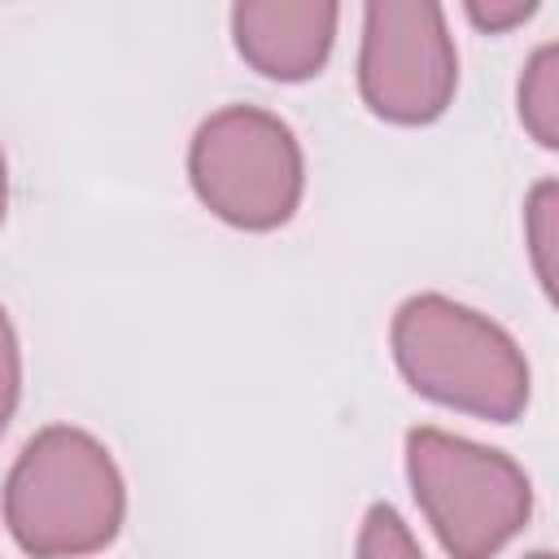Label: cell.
<instances>
[{"label":"cell","mask_w":559,"mask_h":559,"mask_svg":"<svg viewBox=\"0 0 559 559\" xmlns=\"http://www.w3.org/2000/svg\"><path fill=\"white\" fill-rule=\"evenodd\" d=\"M4 528L31 559H83L118 542L127 480L114 450L79 424L39 428L4 476Z\"/></svg>","instance_id":"6da1fadb"},{"label":"cell","mask_w":559,"mask_h":559,"mask_svg":"<svg viewBox=\"0 0 559 559\" xmlns=\"http://www.w3.org/2000/svg\"><path fill=\"white\" fill-rule=\"evenodd\" d=\"M389 354L402 380L459 415L515 424L533 397V371L515 336L485 310L445 293H411L389 319Z\"/></svg>","instance_id":"7a4b0ae2"},{"label":"cell","mask_w":559,"mask_h":559,"mask_svg":"<svg viewBox=\"0 0 559 559\" xmlns=\"http://www.w3.org/2000/svg\"><path fill=\"white\" fill-rule=\"evenodd\" d=\"M411 498L450 559H498L533 520L528 472L493 445L419 424L402 445Z\"/></svg>","instance_id":"3957f363"},{"label":"cell","mask_w":559,"mask_h":559,"mask_svg":"<svg viewBox=\"0 0 559 559\" xmlns=\"http://www.w3.org/2000/svg\"><path fill=\"white\" fill-rule=\"evenodd\" d=\"M188 183L197 201L236 231L284 227L306 197V153L297 131L262 105H223L188 140Z\"/></svg>","instance_id":"277c9868"},{"label":"cell","mask_w":559,"mask_h":559,"mask_svg":"<svg viewBox=\"0 0 559 559\" xmlns=\"http://www.w3.org/2000/svg\"><path fill=\"white\" fill-rule=\"evenodd\" d=\"M459 92V48L432 0H371L358 26V96L393 127L437 122Z\"/></svg>","instance_id":"5b68a950"},{"label":"cell","mask_w":559,"mask_h":559,"mask_svg":"<svg viewBox=\"0 0 559 559\" xmlns=\"http://www.w3.org/2000/svg\"><path fill=\"white\" fill-rule=\"evenodd\" d=\"M240 61L271 83L314 79L336 44V0H240L227 13Z\"/></svg>","instance_id":"8992f818"},{"label":"cell","mask_w":559,"mask_h":559,"mask_svg":"<svg viewBox=\"0 0 559 559\" xmlns=\"http://www.w3.org/2000/svg\"><path fill=\"white\" fill-rule=\"evenodd\" d=\"M515 118L528 140L546 153L559 148V44H537L515 79Z\"/></svg>","instance_id":"52a82bcc"},{"label":"cell","mask_w":559,"mask_h":559,"mask_svg":"<svg viewBox=\"0 0 559 559\" xmlns=\"http://www.w3.org/2000/svg\"><path fill=\"white\" fill-rule=\"evenodd\" d=\"M524 253L546 301L559 297V179L546 175L524 197Z\"/></svg>","instance_id":"ba28073f"},{"label":"cell","mask_w":559,"mask_h":559,"mask_svg":"<svg viewBox=\"0 0 559 559\" xmlns=\"http://www.w3.org/2000/svg\"><path fill=\"white\" fill-rule=\"evenodd\" d=\"M354 559H424V550L393 502H371L358 524Z\"/></svg>","instance_id":"9c48e42d"},{"label":"cell","mask_w":559,"mask_h":559,"mask_svg":"<svg viewBox=\"0 0 559 559\" xmlns=\"http://www.w3.org/2000/svg\"><path fill=\"white\" fill-rule=\"evenodd\" d=\"M17 402H22V341H17L9 310L0 306V437H4Z\"/></svg>","instance_id":"30bf717a"},{"label":"cell","mask_w":559,"mask_h":559,"mask_svg":"<svg viewBox=\"0 0 559 559\" xmlns=\"http://www.w3.org/2000/svg\"><path fill=\"white\" fill-rule=\"evenodd\" d=\"M533 13H537V0H467L463 4V17L480 35H507L524 22H533Z\"/></svg>","instance_id":"8fae6325"},{"label":"cell","mask_w":559,"mask_h":559,"mask_svg":"<svg viewBox=\"0 0 559 559\" xmlns=\"http://www.w3.org/2000/svg\"><path fill=\"white\" fill-rule=\"evenodd\" d=\"M4 214H9V157L0 144V227H4Z\"/></svg>","instance_id":"7c38bea8"},{"label":"cell","mask_w":559,"mask_h":559,"mask_svg":"<svg viewBox=\"0 0 559 559\" xmlns=\"http://www.w3.org/2000/svg\"><path fill=\"white\" fill-rule=\"evenodd\" d=\"M524 559H555V550H528Z\"/></svg>","instance_id":"4fadbf2b"}]
</instances>
